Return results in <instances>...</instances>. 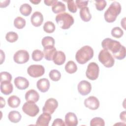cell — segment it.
<instances>
[{
    "mask_svg": "<svg viewBox=\"0 0 126 126\" xmlns=\"http://www.w3.org/2000/svg\"><path fill=\"white\" fill-rule=\"evenodd\" d=\"M103 49L108 51L115 58L121 60L126 57V48L119 41L106 38L101 42Z\"/></svg>",
    "mask_w": 126,
    "mask_h": 126,
    "instance_id": "obj_1",
    "label": "cell"
},
{
    "mask_svg": "<svg viewBox=\"0 0 126 126\" xmlns=\"http://www.w3.org/2000/svg\"><path fill=\"white\" fill-rule=\"evenodd\" d=\"M94 56L93 48L88 45H85L78 50L75 55L76 61L80 64L86 63Z\"/></svg>",
    "mask_w": 126,
    "mask_h": 126,
    "instance_id": "obj_2",
    "label": "cell"
},
{
    "mask_svg": "<svg viewBox=\"0 0 126 126\" xmlns=\"http://www.w3.org/2000/svg\"><path fill=\"white\" fill-rule=\"evenodd\" d=\"M121 9L120 3L117 1H113L104 12V17L105 21L108 23L114 22L118 15L120 14Z\"/></svg>",
    "mask_w": 126,
    "mask_h": 126,
    "instance_id": "obj_3",
    "label": "cell"
},
{
    "mask_svg": "<svg viewBox=\"0 0 126 126\" xmlns=\"http://www.w3.org/2000/svg\"><path fill=\"white\" fill-rule=\"evenodd\" d=\"M56 21L59 27L63 30L68 29L74 22L73 17L66 12L58 14L56 17Z\"/></svg>",
    "mask_w": 126,
    "mask_h": 126,
    "instance_id": "obj_4",
    "label": "cell"
},
{
    "mask_svg": "<svg viewBox=\"0 0 126 126\" xmlns=\"http://www.w3.org/2000/svg\"><path fill=\"white\" fill-rule=\"evenodd\" d=\"M98 58L99 61L106 67H111L114 64V58L110 53L106 50L102 49L100 51Z\"/></svg>",
    "mask_w": 126,
    "mask_h": 126,
    "instance_id": "obj_5",
    "label": "cell"
},
{
    "mask_svg": "<svg viewBox=\"0 0 126 126\" xmlns=\"http://www.w3.org/2000/svg\"><path fill=\"white\" fill-rule=\"evenodd\" d=\"M23 111L30 117H35L39 111L38 106L35 102L27 101L22 106Z\"/></svg>",
    "mask_w": 126,
    "mask_h": 126,
    "instance_id": "obj_6",
    "label": "cell"
},
{
    "mask_svg": "<svg viewBox=\"0 0 126 126\" xmlns=\"http://www.w3.org/2000/svg\"><path fill=\"white\" fill-rule=\"evenodd\" d=\"M99 72V68L98 64L94 62H91L88 65L86 75L89 79L94 80L98 78Z\"/></svg>",
    "mask_w": 126,
    "mask_h": 126,
    "instance_id": "obj_7",
    "label": "cell"
},
{
    "mask_svg": "<svg viewBox=\"0 0 126 126\" xmlns=\"http://www.w3.org/2000/svg\"><path fill=\"white\" fill-rule=\"evenodd\" d=\"M28 74L33 78L42 76L45 73V68L40 64H32L29 66L27 69Z\"/></svg>",
    "mask_w": 126,
    "mask_h": 126,
    "instance_id": "obj_8",
    "label": "cell"
},
{
    "mask_svg": "<svg viewBox=\"0 0 126 126\" xmlns=\"http://www.w3.org/2000/svg\"><path fill=\"white\" fill-rule=\"evenodd\" d=\"M30 58L28 52L25 50L17 51L14 55L13 60L14 62L18 64H23L27 63Z\"/></svg>",
    "mask_w": 126,
    "mask_h": 126,
    "instance_id": "obj_9",
    "label": "cell"
},
{
    "mask_svg": "<svg viewBox=\"0 0 126 126\" xmlns=\"http://www.w3.org/2000/svg\"><path fill=\"white\" fill-rule=\"evenodd\" d=\"M58 106V101L53 98L48 99L42 108L43 112L48 113L50 114H53Z\"/></svg>",
    "mask_w": 126,
    "mask_h": 126,
    "instance_id": "obj_10",
    "label": "cell"
},
{
    "mask_svg": "<svg viewBox=\"0 0 126 126\" xmlns=\"http://www.w3.org/2000/svg\"><path fill=\"white\" fill-rule=\"evenodd\" d=\"M77 88L80 94L82 95H86L91 92L92 85L89 82L86 80H82L78 83Z\"/></svg>",
    "mask_w": 126,
    "mask_h": 126,
    "instance_id": "obj_11",
    "label": "cell"
},
{
    "mask_svg": "<svg viewBox=\"0 0 126 126\" xmlns=\"http://www.w3.org/2000/svg\"><path fill=\"white\" fill-rule=\"evenodd\" d=\"M84 105L90 109L94 110L98 108L99 101L95 96H91L85 99L84 100Z\"/></svg>",
    "mask_w": 126,
    "mask_h": 126,
    "instance_id": "obj_12",
    "label": "cell"
},
{
    "mask_svg": "<svg viewBox=\"0 0 126 126\" xmlns=\"http://www.w3.org/2000/svg\"><path fill=\"white\" fill-rule=\"evenodd\" d=\"M51 120V115L48 113L43 112L38 118L36 125L38 126H48Z\"/></svg>",
    "mask_w": 126,
    "mask_h": 126,
    "instance_id": "obj_13",
    "label": "cell"
},
{
    "mask_svg": "<svg viewBox=\"0 0 126 126\" xmlns=\"http://www.w3.org/2000/svg\"><path fill=\"white\" fill-rule=\"evenodd\" d=\"M16 87L21 90H25L29 86V81L25 77L18 76L15 78L14 81Z\"/></svg>",
    "mask_w": 126,
    "mask_h": 126,
    "instance_id": "obj_14",
    "label": "cell"
},
{
    "mask_svg": "<svg viewBox=\"0 0 126 126\" xmlns=\"http://www.w3.org/2000/svg\"><path fill=\"white\" fill-rule=\"evenodd\" d=\"M43 21V16L39 11L34 12L31 17V22L32 24L36 27L40 26Z\"/></svg>",
    "mask_w": 126,
    "mask_h": 126,
    "instance_id": "obj_15",
    "label": "cell"
},
{
    "mask_svg": "<svg viewBox=\"0 0 126 126\" xmlns=\"http://www.w3.org/2000/svg\"><path fill=\"white\" fill-rule=\"evenodd\" d=\"M50 82L47 78H44L38 80L36 83L37 89L42 93H45L50 88Z\"/></svg>",
    "mask_w": 126,
    "mask_h": 126,
    "instance_id": "obj_16",
    "label": "cell"
},
{
    "mask_svg": "<svg viewBox=\"0 0 126 126\" xmlns=\"http://www.w3.org/2000/svg\"><path fill=\"white\" fill-rule=\"evenodd\" d=\"M25 97L27 101L36 102L39 99V94L35 90L31 89L29 90L26 92Z\"/></svg>",
    "mask_w": 126,
    "mask_h": 126,
    "instance_id": "obj_17",
    "label": "cell"
},
{
    "mask_svg": "<svg viewBox=\"0 0 126 126\" xmlns=\"http://www.w3.org/2000/svg\"><path fill=\"white\" fill-rule=\"evenodd\" d=\"M65 123L67 126H76L78 119L76 115L72 112H68L65 116Z\"/></svg>",
    "mask_w": 126,
    "mask_h": 126,
    "instance_id": "obj_18",
    "label": "cell"
},
{
    "mask_svg": "<svg viewBox=\"0 0 126 126\" xmlns=\"http://www.w3.org/2000/svg\"><path fill=\"white\" fill-rule=\"evenodd\" d=\"M0 88L1 92L5 95L10 94L13 90L12 84L9 81H2L0 82Z\"/></svg>",
    "mask_w": 126,
    "mask_h": 126,
    "instance_id": "obj_19",
    "label": "cell"
},
{
    "mask_svg": "<svg viewBox=\"0 0 126 126\" xmlns=\"http://www.w3.org/2000/svg\"><path fill=\"white\" fill-rule=\"evenodd\" d=\"M65 59V55L63 52L61 51H57L54 56L53 61L56 64L60 65L64 63Z\"/></svg>",
    "mask_w": 126,
    "mask_h": 126,
    "instance_id": "obj_20",
    "label": "cell"
},
{
    "mask_svg": "<svg viewBox=\"0 0 126 126\" xmlns=\"http://www.w3.org/2000/svg\"><path fill=\"white\" fill-rule=\"evenodd\" d=\"M57 50L54 46H48L44 48L43 54L45 59L47 61H52Z\"/></svg>",
    "mask_w": 126,
    "mask_h": 126,
    "instance_id": "obj_21",
    "label": "cell"
},
{
    "mask_svg": "<svg viewBox=\"0 0 126 126\" xmlns=\"http://www.w3.org/2000/svg\"><path fill=\"white\" fill-rule=\"evenodd\" d=\"M80 16L83 21H90L92 18V15L90 13L89 7L87 6L81 9L80 10Z\"/></svg>",
    "mask_w": 126,
    "mask_h": 126,
    "instance_id": "obj_22",
    "label": "cell"
},
{
    "mask_svg": "<svg viewBox=\"0 0 126 126\" xmlns=\"http://www.w3.org/2000/svg\"><path fill=\"white\" fill-rule=\"evenodd\" d=\"M8 105L9 107L12 108L18 107L21 103L20 99L16 95H11L7 99Z\"/></svg>",
    "mask_w": 126,
    "mask_h": 126,
    "instance_id": "obj_23",
    "label": "cell"
},
{
    "mask_svg": "<svg viewBox=\"0 0 126 126\" xmlns=\"http://www.w3.org/2000/svg\"><path fill=\"white\" fill-rule=\"evenodd\" d=\"M52 11L56 14L61 12L63 13L66 10V7L63 3L58 1L52 6Z\"/></svg>",
    "mask_w": 126,
    "mask_h": 126,
    "instance_id": "obj_24",
    "label": "cell"
},
{
    "mask_svg": "<svg viewBox=\"0 0 126 126\" xmlns=\"http://www.w3.org/2000/svg\"><path fill=\"white\" fill-rule=\"evenodd\" d=\"M22 116L20 113L17 111H12L8 113V118L9 120L13 123H18L21 119Z\"/></svg>",
    "mask_w": 126,
    "mask_h": 126,
    "instance_id": "obj_25",
    "label": "cell"
},
{
    "mask_svg": "<svg viewBox=\"0 0 126 126\" xmlns=\"http://www.w3.org/2000/svg\"><path fill=\"white\" fill-rule=\"evenodd\" d=\"M65 70L69 74L74 73L77 70V65L73 61H69L65 65Z\"/></svg>",
    "mask_w": 126,
    "mask_h": 126,
    "instance_id": "obj_26",
    "label": "cell"
},
{
    "mask_svg": "<svg viewBox=\"0 0 126 126\" xmlns=\"http://www.w3.org/2000/svg\"><path fill=\"white\" fill-rule=\"evenodd\" d=\"M32 11L31 6L28 3H24L20 6V12L25 16H28L30 15Z\"/></svg>",
    "mask_w": 126,
    "mask_h": 126,
    "instance_id": "obj_27",
    "label": "cell"
},
{
    "mask_svg": "<svg viewBox=\"0 0 126 126\" xmlns=\"http://www.w3.org/2000/svg\"><path fill=\"white\" fill-rule=\"evenodd\" d=\"M41 43L44 48L48 46H54L55 40L51 36H45L42 38Z\"/></svg>",
    "mask_w": 126,
    "mask_h": 126,
    "instance_id": "obj_28",
    "label": "cell"
},
{
    "mask_svg": "<svg viewBox=\"0 0 126 126\" xmlns=\"http://www.w3.org/2000/svg\"><path fill=\"white\" fill-rule=\"evenodd\" d=\"M26 20L21 17H17L14 20V25L18 29H22L26 25Z\"/></svg>",
    "mask_w": 126,
    "mask_h": 126,
    "instance_id": "obj_29",
    "label": "cell"
},
{
    "mask_svg": "<svg viewBox=\"0 0 126 126\" xmlns=\"http://www.w3.org/2000/svg\"><path fill=\"white\" fill-rule=\"evenodd\" d=\"M55 25L51 21H47L45 23L43 26V30L47 33H53L55 30Z\"/></svg>",
    "mask_w": 126,
    "mask_h": 126,
    "instance_id": "obj_30",
    "label": "cell"
},
{
    "mask_svg": "<svg viewBox=\"0 0 126 126\" xmlns=\"http://www.w3.org/2000/svg\"><path fill=\"white\" fill-rule=\"evenodd\" d=\"M49 76L50 78L53 81H58L61 78L60 72L57 69L51 70L49 73Z\"/></svg>",
    "mask_w": 126,
    "mask_h": 126,
    "instance_id": "obj_31",
    "label": "cell"
},
{
    "mask_svg": "<svg viewBox=\"0 0 126 126\" xmlns=\"http://www.w3.org/2000/svg\"><path fill=\"white\" fill-rule=\"evenodd\" d=\"M32 59L33 61L38 62L41 61L42 59L44 57V54L41 50L36 49L32 52Z\"/></svg>",
    "mask_w": 126,
    "mask_h": 126,
    "instance_id": "obj_32",
    "label": "cell"
},
{
    "mask_svg": "<svg viewBox=\"0 0 126 126\" xmlns=\"http://www.w3.org/2000/svg\"><path fill=\"white\" fill-rule=\"evenodd\" d=\"M18 38V34L14 32H9L5 35L6 40L10 43H13L17 40Z\"/></svg>",
    "mask_w": 126,
    "mask_h": 126,
    "instance_id": "obj_33",
    "label": "cell"
},
{
    "mask_svg": "<svg viewBox=\"0 0 126 126\" xmlns=\"http://www.w3.org/2000/svg\"><path fill=\"white\" fill-rule=\"evenodd\" d=\"M105 122L103 119L100 117H95L93 118L90 122L91 126H104Z\"/></svg>",
    "mask_w": 126,
    "mask_h": 126,
    "instance_id": "obj_34",
    "label": "cell"
},
{
    "mask_svg": "<svg viewBox=\"0 0 126 126\" xmlns=\"http://www.w3.org/2000/svg\"><path fill=\"white\" fill-rule=\"evenodd\" d=\"M111 33L112 36L117 38H119L123 35L124 32L120 27H116L112 29Z\"/></svg>",
    "mask_w": 126,
    "mask_h": 126,
    "instance_id": "obj_35",
    "label": "cell"
},
{
    "mask_svg": "<svg viewBox=\"0 0 126 126\" xmlns=\"http://www.w3.org/2000/svg\"><path fill=\"white\" fill-rule=\"evenodd\" d=\"M0 82L2 81H9L11 82L12 80L11 75L8 72L3 71L0 73Z\"/></svg>",
    "mask_w": 126,
    "mask_h": 126,
    "instance_id": "obj_36",
    "label": "cell"
},
{
    "mask_svg": "<svg viewBox=\"0 0 126 126\" xmlns=\"http://www.w3.org/2000/svg\"><path fill=\"white\" fill-rule=\"evenodd\" d=\"M67 7L69 11L72 13H75L77 10V7L74 0H68L67 1Z\"/></svg>",
    "mask_w": 126,
    "mask_h": 126,
    "instance_id": "obj_37",
    "label": "cell"
},
{
    "mask_svg": "<svg viewBox=\"0 0 126 126\" xmlns=\"http://www.w3.org/2000/svg\"><path fill=\"white\" fill-rule=\"evenodd\" d=\"M106 4L107 2L104 0H95V7L96 9L98 11L103 10L106 6Z\"/></svg>",
    "mask_w": 126,
    "mask_h": 126,
    "instance_id": "obj_38",
    "label": "cell"
},
{
    "mask_svg": "<svg viewBox=\"0 0 126 126\" xmlns=\"http://www.w3.org/2000/svg\"><path fill=\"white\" fill-rule=\"evenodd\" d=\"M89 1L87 0H76L75 1V3L76 4L77 7L80 9L82 8L87 7Z\"/></svg>",
    "mask_w": 126,
    "mask_h": 126,
    "instance_id": "obj_39",
    "label": "cell"
},
{
    "mask_svg": "<svg viewBox=\"0 0 126 126\" xmlns=\"http://www.w3.org/2000/svg\"><path fill=\"white\" fill-rule=\"evenodd\" d=\"M65 124L63 121L61 119H55L52 126H65Z\"/></svg>",
    "mask_w": 126,
    "mask_h": 126,
    "instance_id": "obj_40",
    "label": "cell"
},
{
    "mask_svg": "<svg viewBox=\"0 0 126 126\" xmlns=\"http://www.w3.org/2000/svg\"><path fill=\"white\" fill-rule=\"evenodd\" d=\"M58 1L57 0H45L44 1V3L48 6H51L53 5L55 3Z\"/></svg>",
    "mask_w": 126,
    "mask_h": 126,
    "instance_id": "obj_41",
    "label": "cell"
},
{
    "mask_svg": "<svg viewBox=\"0 0 126 126\" xmlns=\"http://www.w3.org/2000/svg\"><path fill=\"white\" fill-rule=\"evenodd\" d=\"M10 0H4V1H0V7H5L9 5L10 2Z\"/></svg>",
    "mask_w": 126,
    "mask_h": 126,
    "instance_id": "obj_42",
    "label": "cell"
},
{
    "mask_svg": "<svg viewBox=\"0 0 126 126\" xmlns=\"http://www.w3.org/2000/svg\"><path fill=\"white\" fill-rule=\"evenodd\" d=\"M120 118L121 120L125 122H126V112L125 111H123L121 113L120 115Z\"/></svg>",
    "mask_w": 126,
    "mask_h": 126,
    "instance_id": "obj_43",
    "label": "cell"
},
{
    "mask_svg": "<svg viewBox=\"0 0 126 126\" xmlns=\"http://www.w3.org/2000/svg\"><path fill=\"white\" fill-rule=\"evenodd\" d=\"M0 55H1V57H0V64H2L3 62L4 61L5 59V55L4 53L3 52V51L0 50Z\"/></svg>",
    "mask_w": 126,
    "mask_h": 126,
    "instance_id": "obj_44",
    "label": "cell"
},
{
    "mask_svg": "<svg viewBox=\"0 0 126 126\" xmlns=\"http://www.w3.org/2000/svg\"><path fill=\"white\" fill-rule=\"evenodd\" d=\"M0 108H2L5 106V102L4 99L2 98V97H0Z\"/></svg>",
    "mask_w": 126,
    "mask_h": 126,
    "instance_id": "obj_45",
    "label": "cell"
},
{
    "mask_svg": "<svg viewBox=\"0 0 126 126\" xmlns=\"http://www.w3.org/2000/svg\"><path fill=\"white\" fill-rule=\"evenodd\" d=\"M30 1L32 3L34 4H38L39 2H40L41 0H30Z\"/></svg>",
    "mask_w": 126,
    "mask_h": 126,
    "instance_id": "obj_46",
    "label": "cell"
}]
</instances>
